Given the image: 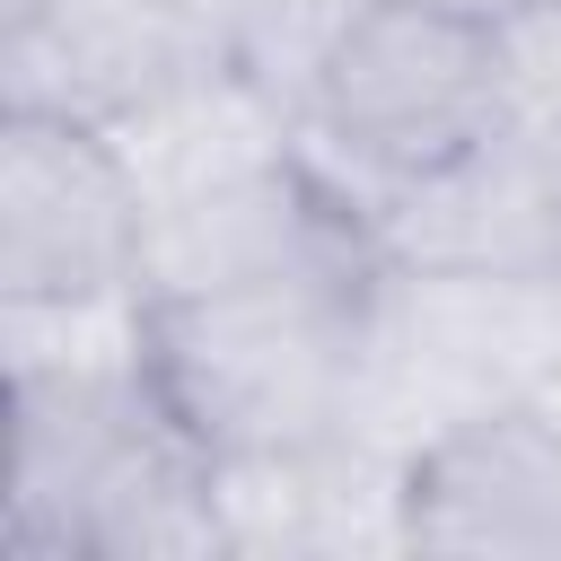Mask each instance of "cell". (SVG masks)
Returning <instances> with one entry per match:
<instances>
[{
	"instance_id": "5b68a950",
	"label": "cell",
	"mask_w": 561,
	"mask_h": 561,
	"mask_svg": "<svg viewBox=\"0 0 561 561\" xmlns=\"http://www.w3.org/2000/svg\"><path fill=\"white\" fill-rule=\"evenodd\" d=\"M9 105L131 123L140 105L237 70V0H9Z\"/></svg>"
},
{
	"instance_id": "8992f818",
	"label": "cell",
	"mask_w": 561,
	"mask_h": 561,
	"mask_svg": "<svg viewBox=\"0 0 561 561\" xmlns=\"http://www.w3.org/2000/svg\"><path fill=\"white\" fill-rule=\"evenodd\" d=\"M359 219H368V245L394 263L561 280V105L517 96L473 149L377 193Z\"/></svg>"
},
{
	"instance_id": "7a4b0ae2",
	"label": "cell",
	"mask_w": 561,
	"mask_h": 561,
	"mask_svg": "<svg viewBox=\"0 0 561 561\" xmlns=\"http://www.w3.org/2000/svg\"><path fill=\"white\" fill-rule=\"evenodd\" d=\"M517 105L508 26L438 0H368L298 96L307 149L368 210L377 193L447 167Z\"/></svg>"
},
{
	"instance_id": "6da1fadb",
	"label": "cell",
	"mask_w": 561,
	"mask_h": 561,
	"mask_svg": "<svg viewBox=\"0 0 561 561\" xmlns=\"http://www.w3.org/2000/svg\"><path fill=\"white\" fill-rule=\"evenodd\" d=\"M368 272H377V245H342L289 272L140 298V368L158 403L219 465L351 438Z\"/></svg>"
},
{
	"instance_id": "ba28073f",
	"label": "cell",
	"mask_w": 561,
	"mask_h": 561,
	"mask_svg": "<svg viewBox=\"0 0 561 561\" xmlns=\"http://www.w3.org/2000/svg\"><path fill=\"white\" fill-rule=\"evenodd\" d=\"M228 552H403V456L324 438L298 456L219 465Z\"/></svg>"
},
{
	"instance_id": "8fae6325",
	"label": "cell",
	"mask_w": 561,
	"mask_h": 561,
	"mask_svg": "<svg viewBox=\"0 0 561 561\" xmlns=\"http://www.w3.org/2000/svg\"><path fill=\"white\" fill-rule=\"evenodd\" d=\"M535 412H543V421H552V430H561V368H552V377H543V386H535Z\"/></svg>"
},
{
	"instance_id": "30bf717a",
	"label": "cell",
	"mask_w": 561,
	"mask_h": 561,
	"mask_svg": "<svg viewBox=\"0 0 561 561\" xmlns=\"http://www.w3.org/2000/svg\"><path fill=\"white\" fill-rule=\"evenodd\" d=\"M438 9H465V18H491V26H508V18H526L535 0H438Z\"/></svg>"
},
{
	"instance_id": "3957f363",
	"label": "cell",
	"mask_w": 561,
	"mask_h": 561,
	"mask_svg": "<svg viewBox=\"0 0 561 561\" xmlns=\"http://www.w3.org/2000/svg\"><path fill=\"white\" fill-rule=\"evenodd\" d=\"M552 368H561V280L377 254L351 438L412 456V447L447 438L456 421L535 403V386Z\"/></svg>"
},
{
	"instance_id": "7c38bea8",
	"label": "cell",
	"mask_w": 561,
	"mask_h": 561,
	"mask_svg": "<svg viewBox=\"0 0 561 561\" xmlns=\"http://www.w3.org/2000/svg\"><path fill=\"white\" fill-rule=\"evenodd\" d=\"M535 9H552V18H561V0H535Z\"/></svg>"
},
{
	"instance_id": "9c48e42d",
	"label": "cell",
	"mask_w": 561,
	"mask_h": 561,
	"mask_svg": "<svg viewBox=\"0 0 561 561\" xmlns=\"http://www.w3.org/2000/svg\"><path fill=\"white\" fill-rule=\"evenodd\" d=\"M359 9L368 0H237V70L298 114L307 79L324 70V53L342 44Z\"/></svg>"
},
{
	"instance_id": "277c9868",
	"label": "cell",
	"mask_w": 561,
	"mask_h": 561,
	"mask_svg": "<svg viewBox=\"0 0 561 561\" xmlns=\"http://www.w3.org/2000/svg\"><path fill=\"white\" fill-rule=\"evenodd\" d=\"M149 289V202L123 140L61 105L0 114V307H96Z\"/></svg>"
},
{
	"instance_id": "52a82bcc",
	"label": "cell",
	"mask_w": 561,
	"mask_h": 561,
	"mask_svg": "<svg viewBox=\"0 0 561 561\" xmlns=\"http://www.w3.org/2000/svg\"><path fill=\"white\" fill-rule=\"evenodd\" d=\"M403 552L561 561V430L535 403L456 421L403 456Z\"/></svg>"
}]
</instances>
